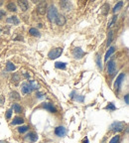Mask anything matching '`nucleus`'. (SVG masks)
Masks as SVG:
<instances>
[{
  "label": "nucleus",
  "mask_w": 129,
  "mask_h": 143,
  "mask_svg": "<svg viewBox=\"0 0 129 143\" xmlns=\"http://www.w3.org/2000/svg\"><path fill=\"white\" fill-rule=\"evenodd\" d=\"M119 136L118 135H116V136H114L110 141H109V143H119Z\"/></svg>",
  "instance_id": "nucleus-34"
},
{
  "label": "nucleus",
  "mask_w": 129,
  "mask_h": 143,
  "mask_svg": "<svg viewBox=\"0 0 129 143\" xmlns=\"http://www.w3.org/2000/svg\"><path fill=\"white\" fill-rule=\"evenodd\" d=\"M23 122H24V120H23V118H22V117L16 116V117H14V119H13L12 124H13V125H15V124H22Z\"/></svg>",
  "instance_id": "nucleus-21"
},
{
  "label": "nucleus",
  "mask_w": 129,
  "mask_h": 143,
  "mask_svg": "<svg viewBox=\"0 0 129 143\" xmlns=\"http://www.w3.org/2000/svg\"><path fill=\"white\" fill-rule=\"evenodd\" d=\"M21 89H22L23 94H28V93H30L32 91L30 86H29V85H28V83H23L21 85Z\"/></svg>",
  "instance_id": "nucleus-11"
},
{
  "label": "nucleus",
  "mask_w": 129,
  "mask_h": 143,
  "mask_svg": "<svg viewBox=\"0 0 129 143\" xmlns=\"http://www.w3.org/2000/svg\"><path fill=\"white\" fill-rule=\"evenodd\" d=\"M125 127V123L124 122H121V121H115L113 123H111L110 125V130L113 131V132H119V131H122Z\"/></svg>",
  "instance_id": "nucleus-3"
},
{
  "label": "nucleus",
  "mask_w": 129,
  "mask_h": 143,
  "mask_svg": "<svg viewBox=\"0 0 129 143\" xmlns=\"http://www.w3.org/2000/svg\"><path fill=\"white\" fill-rule=\"evenodd\" d=\"M19 81H20V76H19V74H13V76H12V78H11V82L14 83L15 85H18Z\"/></svg>",
  "instance_id": "nucleus-26"
},
{
  "label": "nucleus",
  "mask_w": 129,
  "mask_h": 143,
  "mask_svg": "<svg viewBox=\"0 0 129 143\" xmlns=\"http://www.w3.org/2000/svg\"><path fill=\"white\" fill-rule=\"evenodd\" d=\"M23 76H24V77H25L26 79H29V78H30V75H28V74H26V73H24V74H23Z\"/></svg>",
  "instance_id": "nucleus-40"
},
{
  "label": "nucleus",
  "mask_w": 129,
  "mask_h": 143,
  "mask_svg": "<svg viewBox=\"0 0 129 143\" xmlns=\"http://www.w3.org/2000/svg\"><path fill=\"white\" fill-rule=\"evenodd\" d=\"M60 6L63 10H69L71 7H72V3L67 1V0H64V1H61L60 2Z\"/></svg>",
  "instance_id": "nucleus-13"
},
{
  "label": "nucleus",
  "mask_w": 129,
  "mask_h": 143,
  "mask_svg": "<svg viewBox=\"0 0 129 143\" xmlns=\"http://www.w3.org/2000/svg\"><path fill=\"white\" fill-rule=\"evenodd\" d=\"M67 129L64 127V126H58V127H56V129H55V134L57 135V136H59V137H64L66 134H67Z\"/></svg>",
  "instance_id": "nucleus-8"
},
{
  "label": "nucleus",
  "mask_w": 129,
  "mask_h": 143,
  "mask_svg": "<svg viewBox=\"0 0 129 143\" xmlns=\"http://www.w3.org/2000/svg\"><path fill=\"white\" fill-rule=\"evenodd\" d=\"M55 23L57 24V25H59V26H64L65 24H66V18H65V16L58 15L57 18H56V20H55Z\"/></svg>",
  "instance_id": "nucleus-10"
},
{
  "label": "nucleus",
  "mask_w": 129,
  "mask_h": 143,
  "mask_svg": "<svg viewBox=\"0 0 129 143\" xmlns=\"http://www.w3.org/2000/svg\"><path fill=\"white\" fill-rule=\"evenodd\" d=\"M112 38H113V32L110 31V32H108V39H107V43H106V46H107V47L111 44V42H112Z\"/></svg>",
  "instance_id": "nucleus-31"
},
{
  "label": "nucleus",
  "mask_w": 129,
  "mask_h": 143,
  "mask_svg": "<svg viewBox=\"0 0 129 143\" xmlns=\"http://www.w3.org/2000/svg\"><path fill=\"white\" fill-rule=\"evenodd\" d=\"M124 78H125V74H123V73H121L117 78H116V81H115V83H114V88H115V91L118 93L119 92V90H120V87H121V85H122V83H123V81H124Z\"/></svg>",
  "instance_id": "nucleus-5"
},
{
  "label": "nucleus",
  "mask_w": 129,
  "mask_h": 143,
  "mask_svg": "<svg viewBox=\"0 0 129 143\" xmlns=\"http://www.w3.org/2000/svg\"><path fill=\"white\" fill-rule=\"evenodd\" d=\"M117 15H114L113 17H112V19L109 21V23H108V25H107V27L108 28H111L113 25H114V24H115V22H116V20H117Z\"/></svg>",
  "instance_id": "nucleus-27"
},
{
  "label": "nucleus",
  "mask_w": 129,
  "mask_h": 143,
  "mask_svg": "<svg viewBox=\"0 0 129 143\" xmlns=\"http://www.w3.org/2000/svg\"><path fill=\"white\" fill-rule=\"evenodd\" d=\"M114 51H115V48H114V47H110V48H109L108 51H107L106 54H105V56H104V61H105V62H107L108 58L114 53Z\"/></svg>",
  "instance_id": "nucleus-18"
},
{
  "label": "nucleus",
  "mask_w": 129,
  "mask_h": 143,
  "mask_svg": "<svg viewBox=\"0 0 129 143\" xmlns=\"http://www.w3.org/2000/svg\"><path fill=\"white\" fill-rule=\"evenodd\" d=\"M63 50H64L63 48H55V49L51 50V51L49 52V54H48L49 59H51V60H55V59L59 58V57L62 55Z\"/></svg>",
  "instance_id": "nucleus-2"
},
{
  "label": "nucleus",
  "mask_w": 129,
  "mask_h": 143,
  "mask_svg": "<svg viewBox=\"0 0 129 143\" xmlns=\"http://www.w3.org/2000/svg\"><path fill=\"white\" fill-rule=\"evenodd\" d=\"M9 97L11 100H21V97H20V94L17 92V91H11L9 93Z\"/></svg>",
  "instance_id": "nucleus-17"
},
{
  "label": "nucleus",
  "mask_w": 129,
  "mask_h": 143,
  "mask_svg": "<svg viewBox=\"0 0 129 143\" xmlns=\"http://www.w3.org/2000/svg\"><path fill=\"white\" fill-rule=\"evenodd\" d=\"M7 9L9 11H11V12H16L17 11V7L13 2H10V3L7 4Z\"/></svg>",
  "instance_id": "nucleus-25"
},
{
  "label": "nucleus",
  "mask_w": 129,
  "mask_h": 143,
  "mask_svg": "<svg viewBox=\"0 0 129 143\" xmlns=\"http://www.w3.org/2000/svg\"><path fill=\"white\" fill-rule=\"evenodd\" d=\"M2 4H3V1H0V6H1Z\"/></svg>",
  "instance_id": "nucleus-43"
},
{
  "label": "nucleus",
  "mask_w": 129,
  "mask_h": 143,
  "mask_svg": "<svg viewBox=\"0 0 129 143\" xmlns=\"http://www.w3.org/2000/svg\"><path fill=\"white\" fill-rule=\"evenodd\" d=\"M6 22L7 23H11V24H13V25H18L20 21L17 18V16H11V17H9V18L6 19Z\"/></svg>",
  "instance_id": "nucleus-14"
},
{
  "label": "nucleus",
  "mask_w": 129,
  "mask_h": 143,
  "mask_svg": "<svg viewBox=\"0 0 129 143\" xmlns=\"http://www.w3.org/2000/svg\"><path fill=\"white\" fill-rule=\"evenodd\" d=\"M122 6H123V2H122V1H119V2L114 6V8H113V10H112L113 13H116L118 10H120V8H121Z\"/></svg>",
  "instance_id": "nucleus-28"
},
{
  "label": "nucleus",
  "mask_w": 129,
  "mask_h": 143,
  "mask_svg": "<svg viewBox=\"0 0 129 143\" xmlns=\"http://www.w3.org/2000/svg\"><path fill=\"white\" fill-rule=\"evenodd\" d=\"M124 100H125V103L128 104L129 103V99H128V94H126L125 97H124Z\"/></svg>",
  "instance_id": "nucleus-39"
},
{
  "label": "nucleus",
  "mask_w": 129,
  "mask_h": 143,
  "mask_svg": "<svg viewBox=\"0 0 129 143\" xmlns=\"http://www.w3.org/2000/svg\"><path fill=\"white\" fill-rule=\"evenodd\" d=\"M15 69H16V67L14 66L13 63H11V62L7 63V65H6V72H13V71H15Z\"/></svg>",
  "instance_id": "nucleus-24"
},
{
  "label": "nucleus",
  "mask_w": 129,
  "mask_h": 143,
  "mask_svg": "<svg viewBox=\"0 0 129 143\" xmlns=\"http://www.w3.org/2000/svg\"><path fill=\"white\" fill-rule=\"evenodd\" d=\"M11 115H12V110H11V109H8L7 112H6V118H7V119H10Z\"/></svg>",
  "instance_id": "nucleus-36"
},
{
  "label": "nucleus",
  "mask_w": 129,
  "mask_h": 143,
  "mask_svg": "<svg viewBox=\"0 0 129 143\" xmlns=\"http://www.w3.org/2000/svg\"><path fill=\"white\" fill-rule=\"evenodd\" d=\"M55 67H56L57 69L66 70V68H67V64H66V63H64V62H57V63L55 64Z\"/></svg>",
  "instance_id": "nucleus-23"
},
{
  "label": "nucleus",
  "mask_w": 129,
  "mask_h": 143,
  "mask_svg": "<svg viewBox=\"0 0 129 143\" xmlns=\"http://www.w3.org/2000/svg\"><path fill=\"white\" fill-rule=\"evenodd\" d=\"M58 10L57 8L54 6V5H51L48 9H47V16H48V19L49 21L51 22H55L57 16H58Z\"/></svg>",
  "instance_id": "nucleus-1"
},
{
  "label": "nucleus",
  "mask_w": 129,
  "mask_h": 143,
  "mask_svg": "<svg viewBox=\"0 0 129 143\" xmlns=\"http://www.w3.org/2000/svg\"><path fill=\"white\" fill-rule=\"evenodd\" d=\"M37 12L40 15H45V13H47V3L46 2H40L37 6Z\"/></svg>",
  "instance_id": "nucleus-7"
},
{
  "label": "nucleus",
  "mask_w": 129,
  "mask_h": 143,
  "mask_svg": "<svg viewBox=\"0 0 129 143\" xmlns=\"http://www.w3.org/2000/svg\"><path fill=\"white\" fill-rule=\"evenodd\" d=\"M36 97H37L38 99H42V98H44V97H45V93L40 92V91H37V93H36Z\"/></svg>",
  "instance_id": "nucleus-35"
},
{
  "label": "nucleus",
  "mask_w": 129,
  "mask_h": 143,
  "mask_svg": "<svg viewBox=\"0 0 129 143\" xmlns=\"http://www.w3.org/2000/svg\"><path fill=\"white\" fill-rule=\"evenodd\" d=\"M28 85H29L31 90H37V89L39 88V85H38L35 81H30V82L28 83Z\"/></svg>",
  "instance_id": "nucleus-19"
},
{
  "label": "nucleus",
  "mask_w": 129,
  "mask_h": 143,
  "mask_svg": "<svg viewBox=\"0 0 129 143\" xmlns=\"http://www.w3.org/2000/svg\"><path fill=\"white\" fill-rule=\"evenodd\" d=\"M18 3V6L21 8V10L23 11V12H25L26 10H27L28 9V2L27 1H25V0H24V1H18L17 2Z\"/></svg>",
  "instance_id": "nucleus-15"
},
{
  "label": "nucleus",
  "mask_w": 129,
  "mask_h": 143,
  "mask_svg": "<svg viewBox=\"0 0 129 143\" xmlns=\"http://www.w3.org/2000/svg\"><path fill=\"white\" fill-rule=\"evenodd\" d=\"M95 62H96V65H97L98 69H99L100 71H102V62H101V59H100L99 54H96V57H95Z\"/></svg>",
  "instance_id": "nucleus-20"
},
{
  "label": "nucleus",
  "mask_w": 129,
  "mask_h": 143,
  "mask_svg": "<svg viewBox=\"0 0 129 143\" xmlns=\"http://www.w3.org/2000/svg\"><path fill=\"white\" fill-rule=\"evenodd\" d=\"M29 33H30L32 36H34V37H41L40 32H39L36 28H31V29L29 30Z\"/></svg>",
  "instance_id": "nucleus-22"
},
{
  "label": "nucleus",
  "mask_w": 129,
  "mask_h": 143,
  "mask_svg": "<svg viewBox=\"0 0 129 143\" xmlns=\"http://www.w3.org/2000/svg\"><path fill=\"white\" fill-rule=\"evenodd\" d=\"M74 100H75L76 101H79V102H84V100H85V97H84V95H75Z\"/></svg>",
  "instance_id": "nucleus-33"
},
{
  "label": "nucleus",
  "mask_w": 129,
  "mask_h": 143,
  "mask_svg": "<svg viewBox=\"0 0 129 143\" xmlns=\"http://www.w3.org/2000/svg\"><path fill=\"white\" fill-rule=\"evenodd\" d=\"M105 109H108V110H115L116 109V107H115V105L112 103V102H109L107 105H106V107H105Z\"/></svg>",
  "instance_id": "nucleus-32"
},
{
  "label": "nucleus",
  "mask_w": 129,
  "mask_h": 143,
  "mask_svg": "<svg viewBox=\"0 0 129 143\" xmlns=\"http://www.w3.org/2000/svg\"><path fill=\"white\" fill-rule=\"evenodd\" d=\"M25 140H26V141H29V142H31V143L36 142V141L38 140V135H37L35 132H30L29 134L26 135Z\"/></svg>",
  "instance_id": "nucleus-9"
},
{
  "label": "nucleus",
  "mask_w": 129,
  "mask_h": 143,
  "mask_svg": "<svg viewBox=\"0 0 129 143\" xmlns=\"http://www.w3.org/2000/svg\"><path fill=\"white\" fill-rule=\"evenodd\" d=\"M13 109H14V111H15L16 113H20V112L22 111V107H21L18 103H14V104H13Z\"/></svg>",
  "instance_id": "nucleus-30"
},
{
  "label": "nucleus",
  "mask_w": 129,
  "mask_h": 143,
  "mask_svg": "<svg viewBox=\"0 0 129 143\" xmlns=\"http://www.w3.org/2000/svg\"><path fill=\"white\" fill-rule=\"evenodd\" d=\"M4 101H5V99L3 95H0V106H2L4 104Z\"/></svg>",
  "instance_id": "nucleus-37"
},
{
  "label": "nucleus",
  "mask_w": 129,
  "mask_h": 143,
  "mask_svg": "<svg viewBox=\"0 0 129 143\" xmlns=\"http://www.w3.org/2000/svg\"><path fill=\"white\" fill-rule=\"evenodd\" d=\"M107 72H108V74L110 76H113L115 74V72H116V64L113 60H110L108 63H107Z\"/></svg>",
  "instance_id": "nucleus-6"
},
{
  "label": "nucleus",
  "mask_w": 129,
  "mask_h": 143,
  "mask_svg": "<svg viewBox=\"0 0 129 143\" xmlns=\"http://www.w3.org/2000/svg\"><path fill=\"white\" fill-rule=\"evenodd\" d=\"M28 129H29V126H26V125L20 126V127L17 128V130H18L19 133H24V132H26V131H28Z\"/></svg>",
  "instance_id": "nucleus-29"
},
{
  "label": "nucleus",
  "mask_w": 129,
  "mask_h": 143,
  "mask_svg": "<svg viewBox=\"0 0 129 143\" xmlns=\"http://www.w3.org/2000/svg\"><path fill=\"white\" fill-rule=\"evenodd\" d=\"M0 32H1V29H0Z\"/></svg>",
  "instance_id": "nucleus-44"
},
{
  "label": "nucleus",
  "mask_w": 129,
  "mask_h": 143,
  "mask_svg": "<svg viewBox=\"0 0 129 143\" xmlns=\"http://www.w3.org/2000/svg\"><path fill=\"white\" fill-rule=\"evenodd\" d=\"M5 15H6V12L4 10H0V20H1L3 17H5Z\"/></svg>",
  "instance_id": "nucleus-38"
},
{
  "label": "nucleus",
  "mask_w": 129,
  "mask_h": 143,
  "mask_svg": "<svg viewBox=\"0 0 129 143\" xmlns=\"http://www.w3.org/2000/svg\"><path fill=\"white\" fill-rule=\"evenodd\" d=\"M0 143H8V141H5V140H0Z\"/></svg>",
  "instance_id": "nucleus-42"
},
{
  "label": "nucleus",
  "mask_w": 129,
  "mask_h": 143,
  "mask_svg": "<svg viewBox=\"0 0 129 143\" xmlns=\"http://www.w3.org/2000/svg\"><path fill=\"white\" fill-rule=\"evenodd\" d=\"M109 9H110V6L108 3H104L102 6H101V13L103 15H107L108 12H109Z\"/></svg>",
  "instance_id": "nucleus-16"
},
{
  "label": "nucleus",
  "mask_w": 129,
  "mask_h": 143,
  "mask_svg": "<svg viewBox=\"0 0 129 143\" xmlns=\"http://www.w3.org/2000/svg\"><path fill=\"white\" fill-rule=\"evenodd\" d=\"M72 57L74 59L80 60V59H82L86 55V53L83 51V49H82L81 47H75L74 49L72 50Z\"/></svg>",
  "instance_id": "nucleus-4"
},
{
  "label": "nucleus",
  "mask_w": 129,
  "mask_h": 143,
  "mask_svg": "<svg viewBox=\"0 0 129 143\" xmlns=\"http://www.w3.org/2000/svg\"><path fill=\"white\" fill-rule=\"evenodd\" d=\"M83 143H88V139H87V137H86V138L84 139V141H83Z\"/></svg>",
  "instance_id": "nucleus-41"
},
{
  "label": "nucleus",
  "mask_w": 129,
  "mask_h": 143,
  "mask_svg": "<svg viewBox=\"0 0 129 143\" xmlns=\"http://www.w3.org/2000/svg\"><path fill=\"white\" fill-rule=\"evenodd\" d=\"M43 107H44L45 109L49 110L50 112H53V113H56V112H57L56 107H55L53 104H52V103H44V104H43Z\"/></svg>",
  "instance_id": "nucleus-12"
}]
</instances>
